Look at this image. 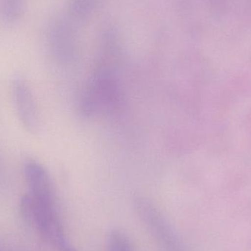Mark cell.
Returning a JSON list of instances; mask_svg holds the SVG:
<instances>
[{
    "mask_svg": "<svg viewBox=\"0 0 251 251\" xmlns=\"http://www.w3.org/2000/svg\"><path fill=\"white\" fill-rule=\"evenodd\" d=\"M139 218L166 251H184L175 230L162 212L147 199L138 198L134 202Z\"/></svg>",
    "mask_w": 251,
    "mask_h": 251,
    "instance_id": "3",
    "label": "cell"
},
{
    "mask_svg": "<svg viewBox=\"0 0 251 251\" xmlns=\"http://www.w3.org/2000/svg\"><path fill=\"white\" fill-rule=\"evenodd\" d=\"M25 10V0H0V18L4 23H17Z\"/></svg>",
    "mask_w": 251,
    "mask_h": 251,
    "instance_id": "6",
    "label": "cell"
},
{
    "mask_svg": "<svg viewBox=\"0 0 251 251\" xmlns=\"http://www.w3.org/2000/svg\"><path fill=\"white\" fill-rule=\"evenodd\" d=\"M97 73L90 79L81 101L82 110L88 116L111 110L119 97L116 76L105 70Z\"/></svg>",
    "mask_w": 251,
    "mask_h": 251,
    "instance_id": "2",
    "label": "cell"
},
{
    "mask_svg": "<svg viewBox=\"0 0 251 251\" xmlns=\"http://www.w3.org/2000/svg\"><path fill=\"white\" fill-rule=\"evenodd\" d=\"M24 174L29 194L37 199L57 200L52 179L45 167L37 161L28 160L24 166Z\"/></svg>",
    "mask_w": 251,
    "mask_h": 251,
    "instance_id": "5",
    "label": "cell"
},
{
    "mask_svg": "<svg viewBox=\"0 0 251 251\" xmlns=\"http://www.w3.org/2000/svg\"><path fill=\"white\" fill-rule=\"evenodd\" d=\"M108 251H133L129 239L120 230H113L107 236Z\"/></svg>",
    "mask_w": 251,
    "mask_h": 251,
    "instance_id": "7",
    "label": "cell"
},
{
    "mask_svg": "<svg viewBox=\"0 0 251 251\" xmlns=\"http://www.w3.org/2000/svg\"><path fill=\"white\" fill-rule=\"evenodd\" d=\"M12 97L21 124L29 133H36L41 125L39 110L30 85L25 78L16 76L12 79Z\"/></svg>",
    "mask_w": 251,
    "mask_h": 251,
    "instance_id": "4",
    "label": "cell"
},
{
    "mask_svg": "<svg viewBox=\"0 0 251 251\" xmlns=\"http://www.w3.org/2000/svg\"><path fill=\"white\" fill-rule=\"evenodd\" d=\"M20 211L26 223L56 250L77 251L66 239L57 201L41 200L28 193L21 199Z\"/></svg>",
    "mask_w": 251,
    "mask_h": 251,
    "instance_id": "1",
    "label": "cell"
}]
</instances>
